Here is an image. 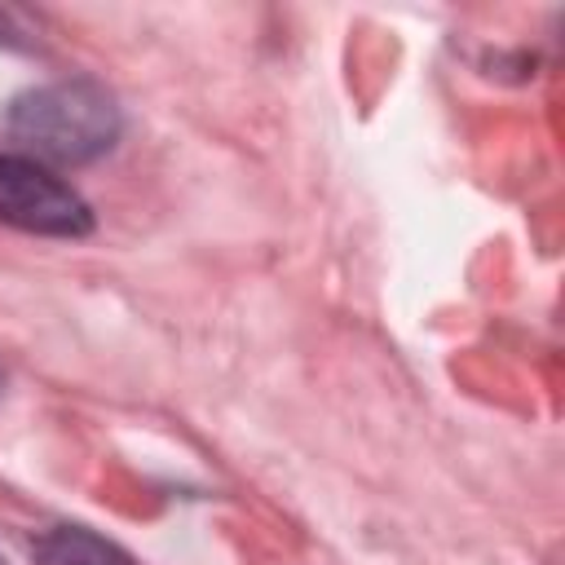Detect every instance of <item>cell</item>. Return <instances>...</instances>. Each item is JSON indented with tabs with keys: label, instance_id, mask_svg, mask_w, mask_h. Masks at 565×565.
Returning <instances> with one entry per match:
<instances>
[{
	"label": "cell",
	"instance_id": "obj_2",
	"mask_svg": "<svg viewBox=\"0 0 565 565\" xmlns=\"http://www.w3.org/2000/svg\"><path fill=\"white\" fill-rule=\"evenodd\" d=\"M0 225L44 238H84L93 212L75 185L31 154H0Z\"/></svg>",
	"mask_w": 565,
	"mask_h": 565
},
{
	"label": "cell",
	"instance_id": "obj_1",
	"mask_svg": "<svg viewBox=\"0 0 565 565\" xmlns=\"http://www.w3.org/2000/svg\"><path fill=\"white\" fill-rule=\"evenodd\" d=\"M4 128L13 141L35 150L44 163H93L102 159L119 132L124 115L106 84L97 79H53L22 88L4 106Z\"/></svg>",
	"mask_w": 565,
	"mask_h": 565
},
{
	"label": "cell",
	"instance_id": "obj_5",
	"mask_svg": "<svg viewBox=\"0 0 565 565\" xmlns=\"http://www.w3.org/2000/svg\"><path fill=\"white\" fill-rule=\"evenodd\" d=\"M0 393H4V371H0Z\"/></svg>",
	"mask_w": 565,
	"mask_h": 565
},
{
	"label": "cell",
	"instance_id": "obj_3",
	"mask_svg": "<svg viewBox=\"0 0 565 565\" xmlns=\"http://www.w3.org/2000/svg\"><path fill=\"white\" fill-rule=\"evenodd\" d=\"M40 556L44 565H137V556H128L119 543L102 539L88 525H57L40 539Z\"/></svg>",
	"mask_w": 565,
	"mask_h": 565
},
{
	"label": "cell",
	"instance_id": "obj_4",
	"mask_svg": "<svg viewBox=\"0 0 565 565\" xmlns=\"http://www.w3.org/2000/svg\"><path fill=\"white\" fill-rule=\"evenodd\" d=\"M22 35H26L22 18H18L13 9H0V44H26Z\"/></svg>",
	"mask_w": 565,
	"mask_h": 565
}]
</instances>
